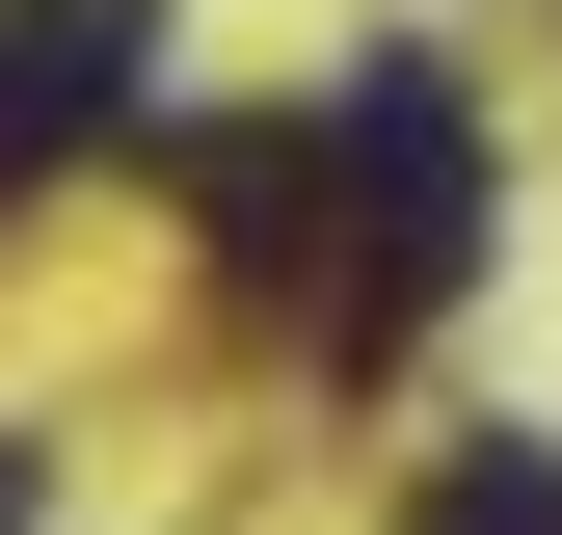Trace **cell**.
<instances>
[{"label": "cell", "instance_id": "1", "mask_svg": "<svg viewBox=\"0 0 562 535\" xmlns=\"http://www.w3.org/2000/svg\"><path fill=\"white\" fill-rule=\"evenodd\" d=\"M322 187H348V268H322V349H402V321L482 268V134L429 54H348V107H322Z\"/></svg>", "mask_w": 562, "mask_h": 535}, {"label": "cell", "instance_id": "2", "mask_svg": "<svg viewBox=\"0 0 562 535\" xmlns=\"http://www.w3.org/2000/svg\"><path fill=\"white\" fill-rule=\"evenodd\" d=\"M161 81V0H0V187L108 161V107Z\"/></svg>", "mask_w": 562, "mask_h": 535}, {"label": "cell", "instance_id": "3", "mask_svg": "<svg viewBox=\"0 0 562 535\" xmlns=\"http://www.w3.org/2000/svg\"><path fill=\"white\" fill-rule=\"evenodd\" d=\"M295 187H322V107L188 134V215H215V268H241V295H322V215H295Z\"/></svg>", "mask_w": 562, "mask_h": 535}, {"label": "cell", "instance_id": "4", "mask_svg": "<svg viewBox=\"0 0 562 535\" xmlns=\"http://www.w3.org/2000/svg\"><path fill=\"white\" fill-rule=\"evenodd\" d=\"M402 535H562V455H456V482L402 509Z\"/></svg>", "mask_w": 562, "mask_h": 535}, {"label": "cell", "instance_id": "5", "mask_svg": "<svg viewBox=\"0 0 562 535\" xmlns=\"http://www.w3.org/2000/svg\"><path fill=\"white\" fill-rule=\"evenodd\" d=\"M0 535H27V429H0Z\"/></svg>", "mask_w": 562, "mask_h": 535}]
</instances>
